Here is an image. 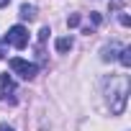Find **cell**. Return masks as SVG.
<instances>
[{
  "mask_svg": "<svg viewBox=\"0 0 131 131\" xmlns=\"http://www.w3.org/2000/svg\"><path fill=\"white\" fill-rule=\"evenodd\" d=\"M118 90H108V105H111V113H123V108H126V95H128V82H126V77H121L118 80V85H116Z\"/></svg>",
  "mask_w": 131,
  "mask_h": 131,
  "instance_id": "obj_1",
  "label": "cell"
},
{
  "mask_svg": "<svg viewBox=\"0 0 131 131\" xmlns=\"http://www.w3.org/2000/svg\"><path fill=\"white\" fill-rule=\"evenodd\" d=\"M10 70L16 72V75H21L23 80H34L36 77V72H39V67H36V64L34 62H26V59H10Z\"/></svg>",
  "mask_w": 131,
  "mask_h": 131,
  "instance_id": "obj_2",
  "label": "cell"
},
{
  "mask_svg": "<svg viewBox=\"0 0 131 131\" xmlns=\"http://www.w3.org/2000/svg\"><path fill=\"white\" fill-rule=\"evenodd\" d=\"M5 41H8L10 46H16V49H23V46L28 44V31H26L23 26H13V28L5 34Z\"/></svg>",
  "mask_w": 131,
  "mask_h": 131,
  "instance_id": "obj_3",
  "label": "cell"
},
{
  "mask_svg": "<svg viewBox=\"0 0 131 131\" xmlns=\"http://www.w3.org/2000/svg\"><path fill=\"white\" fill-rule=\"evenodd\" d=\"M70 49H72V39H70V36L57 39V51H70Z\"/></svg>",
  "mask_w": 131,
  "mask_h": 131,
  "instance_id": "obj_7",
  "label": "cell"
},
{
  "mask_svg": "<svg viewBox=\"0 0 131 131\" xmlns=\"http://www.w3.org/2000/svg\"><path fill=\"white\" fill-rule=\"evenodd\" d=\"M118 59H121V64H123V67H131V46H123Z\"/></svg>",
  "mask_w": 131,
  "mask_h": 131,
  "instance_id": "obj_8",
  "label": "cell"
},
{
  "mask_svg": "<svg viewBox=\"0 0 131 131\" xmlns=\"http://www.w3.org/2000/svg\"><path fill=\"white\" fill-rule=\"evenodd\" d=\"M8 3H10V0H0V8H5V5H8Z\"/></svg>",
  "mask_w": 131,
  "mask_h": 131,
  "instance_id": "obj_11",
  "label": "cell"
},
{
  "mask_svg": "<svg viewBox=\"0 0 131 131\" xmlns=\"http://www.w3.org/2000/svg\"><path fill=\"white\" fill-rule=\"evenodd\" d=\"M121 49H123V46H118V44L113 41L111 46H105V49H103V59H105V62H111V59H116V57H118L116 51H121Z\"/></svg>",
  "mask_w": 131,
  "mask_h": 131,
  "instance_id": "obj_5",
  "label": "cell"
},
{
  "mask_svg": "<svg viewBox=\"0 0 131 131\" xmlns=\"http://www.w3.org/2000/svg\"><path fill=\"white\" fill-rule=\"evenodd\" d=\"M0 131H13V126H8V123H0Z\"/></svg>",
  "mask_w": 131,
  "mask_h": 131,
  "instance_id": "obj_9",
  "label": "cell"
},
{
  "mask_svg": "<svg viewBox=\"0 0 131 131\" xmlns=\"http://www.w3.org/2000/svg\"><path fill=\"white\" fill-rule=\"evenodd\" d=\"M0 100L3 103H16V82L10 75L0 77Z\"/></svg>",
  "mask_w": 131,
  "mask_h": 131,
  "instance_id": "obj_4",
  "label": "cell"
},
{
  "mask_svg": "<svg viewBox=\"0 0 131 131\" xmlns=\"http://www.w3.org/2000/svg\"><path fill=\"white\" fill-rule=\"evenodd\" d=\"M3 54H5V41H0V59H3Z\"/></svg>",
  "mask_w": 131,
  "mask_h": 131,
  "instance_id": "obj_10",
  "label": "cell"
},
{
  "mask_svg": "<svg viewBox=\"0 0 131 131\" xmlns=\"http://www.w3.org/2000/svg\"><path fill=\"white\" fill-rule=\"evenodd\" d=\"M21 18L23 21H34L36 18V8L34 5H21Z\"/></svg>",
  "mask_w": 131,
  "mask_h": 131,
  "instance_id": "obj_6",
  "label": "cell"
}]
</instances>
